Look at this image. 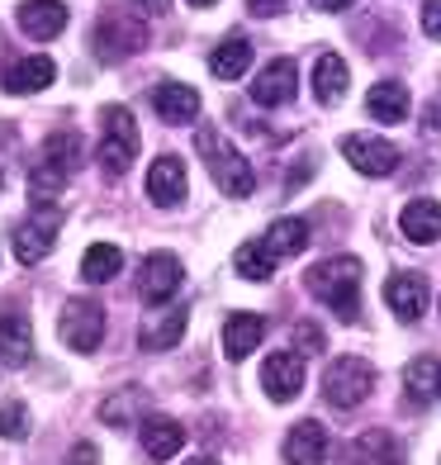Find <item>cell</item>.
<instances>
[{"label": "cell", "instance_id": "cell-1", "mask_svg": "<svg viewBox=\"0 0 441 465\" xmlns=\"http://www.w3.org/2000/svg\"><path fill=\"white\" fill-rule=\"evenodd\" d=\"M309 294H318V300L332 304V313L347 323L361 319V262L356 257H332V262H318V266H309V276H304Z\"/></svg>", "mask_w": 441, "mask_h": 465}, {"label": "cell", "instance_id": "cell-2", "mask_svg": "<svg viewBox=\"0 0 441 465\" xmlns=\"http://www.w3.org/2000/svg\"><path fill=\"white\" fill-rule=\"evenodd\" d=\"M195 143H200L204 166H209V176H214V185L223 190V195L242 200V195H251V190H257V172H251V162H247V157H242V153H238V147L228 143L223 134L200 129V134H195Z\"/></svg>", "mask_w": 441, "mask_h": 465}, {"label": "cell", "instance_id": "cell-3", "mask_svg": "<svg viewBox=\"0 0 441 465\" xmlns=\"http://www.w3.org/2000/svg\"><path fill=\"white\" fill-rule=\"evenodd\" d=\"M138 157V124L123 104H104L100 110V166L104 176H123Z\"/></svg>", "mask_w": 441, "mask_h": 465}, {"label": "cell", "instance_id": "cell-4", "mask_svg": "<svg viewBox=\"0 0 441 465\" xmlns=\"http://www.w3.org/2000/svg\"><path fill=\"white\" fill-rule=\"evenodd\" d=\"M370 385H375V371L361 356H338V361H328V371H323V399L332 409H356L370 394Z\"/></svg>", "mask_w": 441, "mask_h": 465}, {"label": "cell", "instance_id": "cell-5", "mask_svg": "<svg viewBox=\"0 0 441 465\" xmlns=\"http://www.w3.org/2000/svg\"><path fill=\"white\" fill-rule=\"evenodd\" d=\"M57 332L72 351L91 356L104 342V309L95 300H67L62 304V319H57Z\"/></svg>", "mask_w": 441, "mask_h": 465}, {"label": "cell", "instance_id": "cell-6", "mask_svg": "<svg viewBox=\"0 0 441 465\" xmlns=\"http://www.w3.org/2000/svg\"><path fill=\"white\" fill-rule=\"evenodd\" d=\"M385 304L394 309L398 323H417L432 304V285L427 276H417V271H394V276L385 281Z\"/></svg>", "mask_w": 441, "mask_h": 465}, {"label": "cell", "instance_id": "cell-7", "mask_svg": "<svg viewBox=\"0 0 441 465\" xmlns=\"http://www.w3.org/2000/svg\"><path fill=\"white\" fill-rule=\"evenodd\" d=\"M53 242H57V209L38 204V214L15 228V257L24 266H38L53 252Z\"/></svg>", "mask_w": 441, "mask_h": 465}, {"label": "cell", "instance_id": "cell-8", "mask_svg": "<svg viewBox=\"0 0 441 465\" xmlns=\"http://www.w3.org/2000/svg\"><path fill=\"white\" fill-rule=\"evenodd\" d=\"M181 281H185V271H181V262L172 257V252H152L138 271V294L147 304H166L181 290Z\"/></svg>", "mask_w": 441, "mask_h": 465}, {"label": "cell", "instance_id": "cell-9", "mask_svg": "<svg viewBox=\"0 0 441 465\" xmlns=\"http://www.w3.org/2000/svg\"><path fill=\"white\" fill-rule=\"evenodd\" d=\"M342 153H347V162L361 176H389V172H398V147L385 143V138L351 134V138H342Z\"/></svg>", "mask_w": 441, "mask_h": 465}, {"label": "cell", "instance_id": "cell-10", "mask_svg": "<svg viewBox=\"0 0 441 465\" xmlns=\"http://www.w3.org/2000/svg\"><path fill=\"white\" fill-rule=\"evenodd\" d=\"M261 390L276 399V404H289V399H299L304 390V361L294 351H276L261 361Z\"/></svg>", "mask_w": 441, "mask_h": 465}, {"label": "cell", "instance_id": "cell-11", "mask_svg": "<svg viewBox=\"0 0 441 465\" xmlns=\"http://www.w3.org/2000/svg\"><path fill=\"white\" fill-rule=\"evenodd\" d=\"M294 86H299V72H294V57H276L266 62L261 76H251V100L276 110V104H289L294 100Z\"/></svg>", "mask_w": 441, "mask_h": 465}, {"label": "cell", "instance_id": "cell-12", "mask_svg": "<svg viewBox=\"0 0 441 465\" xmlns=\"http://www.w3.org/2000/svg\"><path fill=\"white\" fill-rule=\"evenodd\" d=\"M91 44H95V53L104 62H119V57H129V53L142 48V29L129 25V19H119V15H104L95 25V34H91Z\"/></svg>", "mask_w": 441, "mask_h": 465}, {"label": "cell", "instance_id": "cell-13", "mask_svg": "<svg viewBox=\"0 0 441 465\" xmlns=\"http://www.w3.org/2000/svg\"><path fill=\"white\" fill-rule=\"evenodd\" d=\"M147 200L157 209H176L185 200V162L181 157H157L147 166Z\"/></svg>", "mask_w": 441, "mask_h": 465}, {"label": "cell", "instance_id": "cell-14", "mask_svg": "<svg viewBox=\"0 0 441 465\" xmlns=\"http://www.w3.org/2000/svg\"><path fill=\"white\" fill-rule=\"evenodd\" d=\"M19 29H24L29 38H38V44H48V38H57L62 29H67V5L62 0H19Z\"/></svg>", "mask_w": 441, "mask_h": 465}, {"label": "cell", "instance_id": "cell-15", "mask_svg": "<svg viewBox=\"0 0 441 465\" xmlns=\"http://www.w3.org/2000/svg\"><path fill=\"white\" fill-rule=\"evenodd\" d=\"M261 337H266V319H261V313H228V323H223V356H228V361H247V356L261 347Z\"/></svg>", "mask_w": 441, "mask_h": 465}, {"label": "cell", "instance_id": "cell-16", "mask_svg": "<svg viewBox=\"0 0 441 465\" xmlns=\"http://www.w3.org/2000/svg\"><path fill=\"white\" fill-rule=\"evenodd\" d=\"M34 356V328L19 309H0V361L5 366H29Z\"/></svg>", "mask_w": 441, "mask_h": 465}, {"label": "cell", "instance_id": "cell-17", "mask_svg": "<svg viewBox=\"0 0 441 465\" xmlns=\"http://www.w3.org/2000/svg\"><path fill=\"white\" fill-rule=\"evenodd\" d=\"M408 110H413V100H408L404 81H375V86L366 91V114L375 124H404Z\"/></svg>", "mask_w": 441, "mask_h": 465}, {"label": "cell", "instance_id": "cell-18", "mask_svg": "<svg viewBox=\"0 0 441 465\" xmlns=\"http://www.w3.org/2000/svg\"><path fill=\"white\" fill-rule=\"evenodd\" d=\"M185 304H162L152 319H147L142 328H138V342L147 347V351H166V347H176L181 342V332H185Z\"/></svg>", "mask_w": 441, "mask_h": 465}, {"label": "cell", "instance_id": "cell-19", "mask_svg": "<svg viewBox=\"0 0 441 465\" xmlns=\"http://www.w3.org/2000/svg\"><path fill=\"white\" fill-rule=\"evenodd\" d=\"M152 110L166 119V124H195L200 114V91L185 86V81H162L152 91Z\"/></svg>", "mask_w": 441, "mask_h": 465}, {"label": "cell", "instance_id": "cell-20", "mask_svg": "<svg viewBox=\"0 0 441 465\" xmlns=\"http://www.w3.org/2000/svg\"><path fill=\"white\" fill-rule=\"evenodd\" d=\"M323 456H328V432H323V422H318V418L294 422L289 437H285V460H289V465H318Z\"/></svg>", "mask_w": 441, "mask_h": 465}, {"label": "cell", "instance_id": "cell-21", "mask_svg": "<svg viewBox=\"0 0 441 465\" xmlns=\"http://www.w3.org/2000/svg\"><path fill=\"white\" fill-rule=\"evenodd\" d=\"M398 228H404V238L417 242V247L436 242L441 238V204L436 200H408L404 214H398Z\"/></svg>", "mask_w": 441, "mask_h": 465}, {"label": "cell", "instance_id": "cell-22", "mask_svg": "<svg viewBox=\"0 0 441 465\" xmlns=\"http://www.w3.org/2000/svg\"><path fill=\"white\" fill-rule=\"evenodd\" d=\"M53 57H24V62H15V67L5 72V91L10 95H38V91H48L53 86Z\"/></svg>", "mask_w": 441, "mask_h": 465}, {"label": "cell", "instance_id": "cell-23", "mask_svg": "<svg viewBox=\"0 0 441 465\" xmlns=\"http://www.w3.org/2000/svg\"><path fill=\"white\" fill-rule=\"evenodd\" d=\"M181 447H185V428L176 418H147L142 422V451L152 460H172V456H181Z\"/></svg>", "mask_w": 441, "mask_h": 465}, {"label": "cell", "instance_id": "cell-24", "mask_svg": "<svg viewBox=\"0 0 441 465\" xmlns=\"http://www.w3.org/2000/svg\"><path fill=\"white\" fill-rule=\"evenodd\" d=\"M356 465H404V447H398V437L385 432V428H370L356 437V447H351Z\"/></svg>", "mask_w": 441, "mask_h": 465}, {"label": "cell", "instance_id": "cell-25", "mask_svg": "<svg viewBox=\"0 0 441 465\" xmlns=\"http://www.w3.org/2000/svg\"><path fill=\"white\" fill-rule=\"evenodd\" d=\"M261 242H266V252H270L276 262L299 257V252L309 247V223H304V219H276V223L261 232Z\"/></svg>", "mask_w": 441, "mask_h": 465}, {"label": "cell", "instance_id": "cell-26", "mask_svg": "<svg viewBox=\"0 0 441 465\" xmlns=\"http://www.w3.org/2000/svg\"><path fill=\"white\" fill-rule=\"evenodd\" d=\"M313 95H318V104H338L347 95V62L338 53H323L313 62Z\"/></svg>", "mask_w": 441, "mask_h": 465}, {"label": "cell", "instance_id": "cell-27", "mask_svg": "<svg viewBox=\"0 0 441 465\" xmlns=\"http://www.w3.org/2000/svg\"><path fill=\"white\" fill-rule=\"evenodd\" d=\"M119 271H123V252L114 242H95L81 257V281H91V285H110Z\"/></svg>", "mask_w": 441, "mask_h": 465}, {"label": "cell", "instance_id": "cell-28", "mask_svg": "<svg viewBox=\"0 0 441 465\" xmlns=\"http://www.w3.org/2000/svg\"><path fill=\"white\" fill-rule=\"evenodd\" d=\"M247 67H251V44L247 38H223V44L209 53V72H214L219 81H238Z\"/></svg>", "mask_w": 441, "mask_h": 465}, {"label": "cell", "instance_id": "cell-29", "mask_svg": "<svg viewBox=\"0 0 441 465\" xmlns=\"http://www.w3.org/2000/svg\"><path fill=\"white\" fill-rule=\"evenodd\" d=\"M404 390H408L413 404H432L436 390H441V361H432V356H417V361H408Z\"/></svg>", "mask_w": 441, "mask_h": 465}, {"label": "cell", "instance_id": "cell-30", "mask_svg": "<svg viewBox=\"0 0 441 465\" xmlns=\"http://www.w3.org/2000/svg\"><path fill=\"white\" fill-rule=\"evenodd\" d=\"M233 266H238L242 281H270V276H276V257L266 252L261 238H257V242H242L238 257H233Z\"/></svg>", "mask_w": 441, "mask_h": 465}, {"label": "cell", "instance_id": "cell-31", "mask_svg": "<svg viewBox=\"0 0 441 465\" xmlns=\"http://www.w3.org/2000/svg\"><path fill=\"white\" fill-rule=\"evenodd\" d=\"M81 147H86V143H81V134H72V129H67V134H53V138H48V162L57 166V172L72 176L76 166L86 162V157H81Z\"/></svg>", "mask_w": 441, "mask_h": 465}, {"label": "cell", "instance_id": "cell-32", "mask_svg": "<svg viewBox=\"0 0 441 465\" xmlns=\"http://www.w3.org/2000/svg\"><path fill=\"white\" fill-rule=\"evenodd\" d=\"M62 185H67V172H57L53 162H44V166L29 176V195H34V204H53Z\"/></svg>", "mask_w": 441, "mask_h": 465}, {"label": "cell", "instance_id": "cell-33", "mask_svg": "<svg viewBox=\"0 0 441 465\" xmlns=\"http://www.w3.org/2000/svg\"><path fill=\"white\" fill-rule=\"evenodd\" d=\"M24 432H29V409L24 404L0 409V437H24Z\"/></svg>", "mask_w": 441, "mask_h": 465}, {"label": "cell", "instance_id": "cell-34", "mask_svg": "<svg viewBox=\"0 0 441 465\" xmlns=\"http://www.w3.org/2000/svg\"><path fill=\"white\" fill-rule=\"evenodd\" d=\"M423 29H427V38L441 44V0H423Z\"/></svg>", "mask_w": 441, "mask_h": 465}, {"label": "cell", "instance_id": "cell-35", "mask_svg": "<svg viewBox=\"0 0 441 465\" xmlns=\"http://www.w3.org/2000/svg\"><path fill=\"white\" fill-rule=\"evenodd\" d=\"M294 342H299V351H318L323 347V332L313 328V323H299V328H294Z\"/></svg>", "mask_w": 441, "mask_h": 465}, {"label": "cell", "instance_id": "cell-36", "mask_svg": "<svg viewBox=\"0 0 441 465\" xmlns=\"http://www.w3.org/2000/svg\"><path fill=\"white\" fill-rule=\"evenodd\" d=\"M423 138L427 143H441V100L427 104V119H423Z\"/></svg>", "mask_w": 441, "mask_h": 465}, {"label": "cell", "instance_id": "cell-37", "mask_svg": "<svg viewBox=\"0 0 441 465\" xmlns=\"http://www.w3.org/2000/svg\"><path fill=\"white\" fill-rule=\"evenodd\" d=\"M289 5V0H247V10L257 15V19H270V15H280Z\"/></svg>", "mask_w": 441, "mask_h": 465}, {"label": "cell", "instance_id": "cell-38", "mask_svg": "<svg viewBox=\"0 0 441 465\" xmlns=\"http://www.w3.org/2000/svg\"><path fill=\"white\" fill-rule=\"evenodd\" d=\"M318 10H328V15H342V10H351V0H313Z\"/></svg>", "mask_w": 441, "mask_h": 465}, {"label": "cell", "instance_id": "cell-39", "mask_svg": "<svg viewBox=\"0 0 441 465\" xmlns=\"http://www.w3.org/2000/svg\"><path fill=\"white\" fill-rule=\"evenodd\" d=\"M72 456H76L72 465H95V447H76Z\"/></svg>", "mask_w": 441, "mask_h": 465}, {"label": "cell", "instance_id": "cell-40", "mask_svg": "<svg viewBox=\"0 0 441 465\" xmlns=\"http://www.w3.org/2000/svg\"><path fill=\"white\" fill-rule=\"evenodd\" d=\"M138 5H142V10H147V15H162V10H166V5H172V0H138Z\"/></svg>", "mask_w": 441, "mask_h": 465}, {"label": "cell", "instance_id": "cell-41", "mask_svg": "<svg viewBox=\"0 0 441 465\" xmlns=\"http://www.w3.org/2000/svg\"><path fill=\"white\" fill-rule=\"evenodd\" d=\"M185 465H219V460H209V456H191V460H185Z\"/></svg>", "mask_w": 441, "mask_h": 465}, {"label": "cell", "instance_id": "cell-42", "mask_svg": "<svg viewBox=\"0 0 441 465\" xmlns=\"http://www.w3.org/2000/svg\"><path fill=\"white\" fill-rule=\"evenodd\" d=\"M191 5H200V10H204V5H219V0H191Z\"/></svg>", "mask_w": 441, "mask_h": 465}, {"label": "cell", "instance_id": "cell-43", "mask_svg": "<svg viewBox=\"0 0 441 465\" xmlns=\"http://www.w3.org/2000/svg\"><path fill=\"white\" fill-rule=\"evenodd\" d=\"M436 394H441V390H436Z\"/></svg>", "mask_w": 441, "mask_h": 465}]
</instances>
